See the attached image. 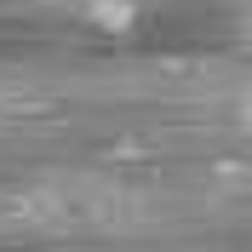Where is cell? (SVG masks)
<instances>
[{"instance_id": "obj_1", "label": "cell", "mask_w": 252, "mask_h": 252, "mask_svg": "<svg viewBox=\"0 0 252 252\" xmlns=\"http://www.w3.org/2000/svg\"><path fill=\"white\" fill-rule=\"evenodd\" d=\"M143 6H149V0H80V12L92 17L97 29H132L143 17Z\"/></svg>"}]
</instances>
